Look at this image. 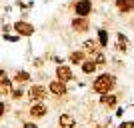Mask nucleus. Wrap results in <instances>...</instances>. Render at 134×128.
<instances>
[{"label": "nucleus", "mask_w": 134, "mask_h": 128, "mask_svg": "<svg viewBox=\"0 0 134 128\" xmlns=\"http://www.w3.org/2000/svg\"><path fill=\"white\" fill-rule=\"evenodd\" d=\"M114 6L120 14H130L134 10V0H114Z\"/></svg>", "instance_id": "11"}, {"label": "nucleus", "mask_w": 134, "mask_h": 128, "mask_svg": "<svg viewBox=\"0 0 134 128\" xmlns=\"http://www.w3.org/2000/svg\"><path fill=\"white\" fill-rule=\"evenodd\" d=\"M90 58H92V60L96 62V66H98V68L106 64V56L102 54V52H96V54H94V56H90Z\"/></svg>", "instance_id": "20"}, {"label": "nucleus", "mask_w": 134, "mask_h": 128, "mask_svg": "<svg viewBox=\"0 0 134 128\" xmlns=\"http://www.w3.org/2000/svg\"><path fill=\"white\" fill-rule=\"evenodd\" d=\"M86 56H88V54H86L82 48H80V50H72L70 54H68V62L74 64V66H80V64L86 60Z\"/></svg>", "instance_id": "12"}, {"label": "nucleus", "mask_w": 134, "mask_h": 128, "mask_svg": "<svg viewBox=\"0 0 134 128\" xmlns=\"http://www.w3.org/2000/svg\"><path fill=\"white\" fill-rule=\"evenodd\" d=\"M98 44H100V48H106L108 44H110V38H108V32L104 30V28H98Z\"/></svg>", "instance_id": "18"}, {"label": "nucleus", "mask_w": 134, "mask_h": 128, "mask_svg": "<svg viewBox=\"0 0 134 128\" xmlns=\"http://www.w3.org/2000/svg\"><path fill=\"white\" fill-rule=\"evenodd\" d=\"M16 8H20V10L28 12V10H32L34 8V2L30 0V2H22V0H16Z\"/></svg>", "instance_id": "21"}, {"label": "nucleus", "mask_w": 134, "mask_h": 128, "mask_svg": "<svg viewBox=\"0 0 134 128\" xmlns=\"http://www.w3.org/2000/svg\"><path fill=\"white\" fill-rule=\"evenodd\" d=\"M82 50L86 52L88 56H94L96 52H100V44H98V40L88 38V40H84V42H82Z\"/></svg>", "instance_id": "10"}, {"label": "nucleus", "mask_w": 134, "mask_h": 128, "mask_svg": "<svg viewBox=\"0 0 134 128\" xmlns=\"http://www.w3.org/2000/svg\"><path fill=\"white\" fill-rule=\"evenodd\" d=\"M54 74H56V80H60V82H64V84H68V82L74 80L72 68L66 66V64H58V66L54 68Z\"/></svg>", "instance_id": "6"}, {"label": "nucleus", "mask_w": 134, "mask_h": 128, "mask_svg": "<svg viewBox=\"0 0 134 128\" xmlns=\"http://www.w3.org/2000/svg\"><path fill=\"white\" fill-rule=\"evenodd\" d=\"M52 60L56 62V66H58V64H64V58H60V56H54V58H52Z\"/></svg>", "instance_id": "27"}, {"label": "nucleus", "mask_w": 134, "mask_h": 128, "mask_svg": "<svg viewBox=\"0 0 134 128\" xmlns=\"http://www.w3.org/2000/svg\"><path fill=\"white\" fill-rule=\"evenodd\" d=\"M116 40H118V42H116V50H120L122 54H126V52H128V48H130V40L126 38L122 32L116 34Z\"/></svg>", "instance_id": "15"}, {"label": "nucleus", "mask_w": 134, "mask_h": 128, "mask_svg": "<svg viewBox=\"0 0 134 128\" xmlns=\"http://www.w3.org/2000/svg\"><path fill=\"white\" fill-rule=\"evenodd\" d=\"M2 38H4L6 42H14V44H16V42H20L22 36H18L16 32H8V34H2Z\"/></svg>", "instance_id": "22"}, {"label": "nucleus", "mask_w": 134, "mask_h": 128, "mask_svg": "<svg viewBox=\"0 0 134 128\" xmlns=\"http://www.w3.org/2000/svg\"><path fill=\"white\" fill-rule=\"evenodd\" d=\"M46 114H48L46 102H32V104L28 106V116L34 118V120H40V118H44Z\"/></svg>", "instance_id": "5"}, {"label": "nucleus", "mask_w": 134, "mask_h": 128, "mask_svg": "<svg viewBox=\"0 0 134 128\" xmlns=\"http://www.w3.org/2000/svg\"><path fill=\"white\" fill-rule=\"evenodd\" d=\"M98 102H100V106H104V108H110V110H112V108L118 104V96H116V94H112V92H108V94H102Z\"/></svg>", "instance_id": "13"}, {"label": "nucleus", "mask_w": 134, "mask_h": 128, "mask_svg": "<svg viewBox=\"0 0 134 128\" xmlns=\"http://www.w3.org/2000/svg\"><path fill=\"white\" fill-rule=\"evenodd\" d=\"M80 70H82V74H94L96 70H98V66H96V62L92 60V58H86V60L80 64Z\"/></svg>", "instance_id": "17"}, {"label": "nucleus", "mask_w": 134, "mask_h": 128, "mask_svg": "<svg viewBox=\"0 0 134 128\" xmlns=\"http://www.w3.org/2000/svg\"><path fill=\"white\" fill-rule=\"evenodd\" d=\"M0 32H2V34H8V32H14V30H12V24H2V28H0Z\"/></svg>", "instance_id": "24"}, {"label": "nucleus", "mask_w": 134, "mask_h": 128, "mask_svg": "<svg viewBox=\"0 0 134 128\" xmlns=\"http://www.w3.org/2000/svg\"><path fill=\"white\" fill-rule=\"evenodd\" d=\"M46 88H48V92H50L52 96H58V98L68 94V86H66L64 82H60V80H56V78L48 82V86H46Z\"/></svg>", "instance_id": "7"}, {"label": "nucleus", "mask_w": 134, "mask_h": 128, "mask_svg": "<svg viewBox=\"0 0 134 128\" xmlns=\"http://www.w3.org/2000/svg\"><path fill=\"white\" fill-rule=\"evenodd\" d=\"M70 28L78 34H84V32L90 30V20L88 18H82V16H74L72 20H70Z\"/></svg>", "instance_id": "8"}, {"label": "nucleus", "mask_w": 134, "mask_h": 128, "mask_svg": "<svg viewBox=\"0 0 134 128\" xmlns=\"http://www.w3.org/2000/svg\"><path fill=\"white\" fill-rule=\"evenodd\" d=\"M118 128H134V122H132V120H128V122H122Z\"/></svg>", "instance_id": "26"}, {"label": "nucleus", "mask_w": 134, "mask_h": 128, "mask_svg": "<svg viewBox=\"0 0 134 128\" xmlns=\"http://www.w3.org/2000/svg\"><path fill=\"white\" fill-rule=\"evenodd\" d=\"M70 8L74 10L76 16L88 18L94 10V4H92V0H74V2H70Z\"/></svg>", "instance_id": "3"}, {"label": "nucleus", "mask_w": 134, "mask_h": 128, "mask_svg": "<svg viewBox=\"0 0 134 128\" xmlns=\"http://www.w3.org/2000/svg\"><path fill=\"white\" fill-rule=\"evenodd\" d=\"M114 86H116V76L110 72H104V74H98V76L94 78V82H92V92H96V94H108V92H112L114 90Z\"/></svg>", "instance_id": "1"}, {"label": "nucleus", "mask_w": 134, "mask_h": 128, "mask_svg": "<svg viewBox=\"0 0 134 128\" xmlns=\"http://www.w3.org/2000/svg\"><path fill=\"white\" fill-rule=\"evenodd\" d=\"M24 96H26V90H24V86H16V88H12V92H10V98H12L14 102L22 100Z\"/></svg>", "instance_id": "19"}, {"label": "nucleus", "mask_w": 134, "mask_h": 128, "mask_svg": "<svg viewBox=\"0 0 134 128\" xmlns=\"http://www.w3.org/2000/svg\"><path fill=\"white\" fill-rule=\"evenodd\" d=\"M22 128H38V124H36V122H30V120H26V122H22Z\"/></svg>", "instance_id": "25"}, {"label": "nucleus", "mask_w": 134, "mask_h": 128, "mask_svg": "<svg viewBox=\"0 0 134 128\" xmlns=\"http://www.w3.org/2000/svg\"><path fill=\"white\" fill-rule=\"evenodd\" d=\"M6 110H8V106H6V102H4V100H0V120H2V118H4Z\"/></svg>", "instance_id": "23"}, {"label": "nucleus", "mask_w": 134, "mask_h": 128, "mask_svg": "<svg viewBox=\"0 0 134 128\" xmlns=\"http://www.w3.org/2000/svg\"><path fill=\"white\" fill-rule=\"evenodd\" d=\"M12 88H14V82H12V78H4V80H0V96H10Z\"/></svg>", "instance_id": "16"}, {"label": "nucleus", "mask_w": 134, "mask_h": 128, "mask_svg": "<svg viewBox=\"0 0 134 128\" xmlns=\"http://www.w3.org/2000/svg\"><path fill=\"white\" fill-rule=\"evenodd\" d=\"M58 126H60V128H74V126H76V118H74L72 114L64 112V114L58 116Z\"/></svg>", "instance_id": "14"}, {"label": "nucleus", "mask_w": 134, "mask_h": 128, "mask_svg": "<svg viewBox=\"0 0 134 128\" xmlns=\"http://www.w3.org/2000/svg\"><path fill=\"white\" fill-rule=\"evenodd\" d=\"M12 30L18 34V36H26V38H30L34 32H36V28H34L32 22H28V20H14L12 22Z\"/></svg>", "instance_id": "4"}, {"label": "nucleus", "mask_w": 134, "mask_h": 128, "mask_svg": "<svg viewBox=\"0 0 134 128\" xmlns=\"http://www.w3.org/2000/svg\"><path fill=\"white\" fill-rule=\"evenodd\" d=\"M12 82L18 84V86H26L28 82H32V74L28 70H16L14 76H12Z\"/></svg>", "instance_id": "9"}, {"label": "nucleus", "mask_w": 134, "mask_h": 128, "mask_svg": "<svg viewBox=\"0 0 134 128\" xmlns=\"http://www.w3.org/2000/svg\"><path fill=\"white\" fill-rule=\"evenodd\" d=\"M48 88L44 84H30V88L26 90V98L30 102H44L48 98Z\"/></svg>", "instance_id": "2"}]
</instances>
